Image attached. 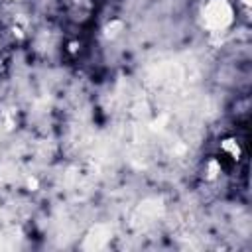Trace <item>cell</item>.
Listing matches in <instances>:
<instances>
[{
  "label": "cell",
  "mask_w": 252,
  "mask_h": 252,
  "mask_svg": "<svg viewBox=\"0 0 252 252\" xmlns=\"http://www.w3.org/2000/svg\"><path fill=\"white\" fill-rule=\"evenodd\" d=\"M220 154L224 156V158H228V159H240V156H242V146L238 144V140H234V138H226V140H222L220 142Z\"/></svg>",
  "instance_id": "3957f363"
},
{
  "label": "cell",
  "mask_w": 252,
  "mask_h": 252,
  "mask_svg": "<svg viewBox=\"0 0 252 252\" xmlns=\"http://www.w3.org/2000/svg\"><path fill=\"white\" fill-rule=\"evenodd\" d=\"M234 18V6L230 0H203L199 6V26L209 33L228 32Z\"/></svg>",
  "instance_id": "6da1fadb"
},
{
  "label": "cell",
  "mask_w": 252,
  "mask_h": 252,
  "mask_svg": "<svg viewBox=\"0 0 252 252\" xmlns=\"http://www.w3.org/2000/svg\"><path fill=\"white\" fill-rule=\"evenodd\" d=\"M112 238V230L106 224H94L89 234L85 236L83 248H91V250H100L108 244V240Z\"/></svg>",
  "instance_id": "7a4b0ae2"
},
{
  "label": "cell",
  "mask_w": 252,
  "mask_h": 252,
  "mask_svg": "<svg viewBox=\"0 0 252 252\" xmlns=\"http://www.w3.org/2000/svg\"><path fill=\"white\" fill-rule=\"evenodd\" d=\"M220 171H222V163H220V159L211 158V159L205 163V173H207L205 177H207V179H217Z\"/></svg>",
  "instance_id": "277c9868"
}]
</instances>
